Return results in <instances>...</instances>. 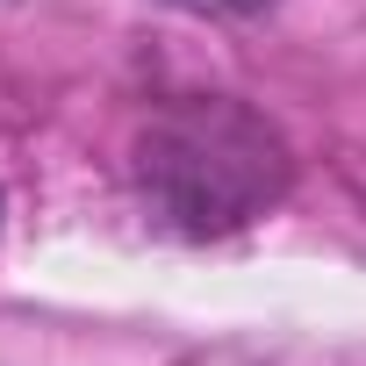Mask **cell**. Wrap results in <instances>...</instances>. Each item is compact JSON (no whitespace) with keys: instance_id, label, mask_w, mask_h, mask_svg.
I'll use <instances>...</instances> for the list:
<instances>
[{"instance_id":"1","label":"cell","mask_w":366,"mask_h":366,"mask_svg":"<svg viewBox=\"0 0 366 366\" xmlns=\"http://www.w3.org/2000/svg\"><path fill=\"white\" fill-rule=\"evenodd\" d=\"M129 172H137L144 209L165 230L230 237L287 194L295 158H287V137L259 108L230 94H187V101H165L137 129Z\"/></svg>"},{"instance_id":"2","label":"cell","mask_w":366,"mask_h":366,"mask_svg":"<svg viewBox=\"0 0 366 366\" xmlns=\"http://www.w3.org/2000/svg\"><path fill=\"white\" fill-rule=\"evenodd\" d=\"M165 8H187V15H216V22H244V15H266L273 0H165Z\"/></svg>"}]
</instances>
